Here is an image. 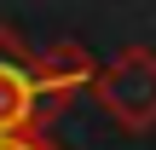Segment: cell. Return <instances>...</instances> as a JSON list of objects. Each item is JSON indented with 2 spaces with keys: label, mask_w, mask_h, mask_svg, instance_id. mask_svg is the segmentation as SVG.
<instances>
[{
  "label": "cell",
  "mask_w": 156,
  "mask_h": 150,
  "mask_svg": "<svg viewBox=\"0 0 156 150\" xmlns=\"http://www.w3.org/2000/svg\"><path fill=\"white\" fill-rule=\"evenodd\" d=\"M87 92L98 98V110L116 127H127V133L156 127V52L151 46H122L110 64L93 69Z\"/></svg>",
  "instance_id": "6da1fadb"
},
{
  "label": "cell",
  "mask_w": 156,
  "mask_h": 150,
  "mask_svg": "<svg viewBox=\"0 0 156 150\" xmlns=\"http://www.w3.org/2000/svg\"><path fill=\"white\" fill-rule=\"evenodd\" d=\"M58 104L46 98L41 75H35V52L0 23V139L6 133H41V121Z\"/></svg>",
  "instance_id": "7a4b0ae2"
},
{
  "label": "cell",
  "mask_w": 156,
  "mask_h": 150,
  "mask_svg": "<svg viewBox=\"0 0 156 150\" xmlns=\"http://www.w3.org/2000/svg\"><path fill=\"white\" fill-rule=\"evenodd\" d=\"M93 52H81V46H46V52H35V75H41V87H46V98L58 104L64 92H75V87H87L93 81Z\"/></svg>",
  "instance_id": "3957f363"
},
{
  "label": "cell",
  "mask_w": 156,
  "mask_h": 150,
  "mask_svg": "<svg viewBox=\"0 0 156 150\" xmlns=\"http://www.w3.org/2000/svg\"><path fill=\"white\" fill-rule=\"evenodd\" d=\"M0 150H58V145H52L46 133H6V139H0Z\"/></svg>",
  "instance_id": "277c9868"
}]
</instances>
